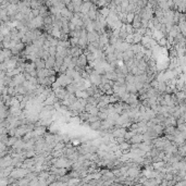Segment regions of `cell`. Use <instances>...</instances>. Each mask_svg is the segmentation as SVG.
<instances>
[{
  "label": "cell",
  "mask_w": 186,
  "mask_h": 186,
  "mask_svg": "<svg viewBox=\"0 0 186 186\" xmlns=\"http://www.w3.org/2000/svg\"><path fill=\"white\" fill-rule=\"evenodd\" d=\"M108 115H109L108 112H99V114H98V117H99L100 120H106V119H108Z\"/></svg>",
  "instance_id": "16"
},
{
  "label": "cell",
  "mask_w": 186,
  "mask_h": 186,
  "mask_svg": "<svg viewBox=\"0 0 186 186\" xmlns=\"http://www.w3.org/2000/svg\"><path fill=\"white\" fill-rule=\"evenodd\" d=\"M135 19V12H128L126 14V21L127 23H132Z\"/></svg>",
  "instance_id": "13"
},
{
  "label": "cell",
  "mask_w": 186,
  "mask_h": 186,
  "mask_svg": "<svg viewBox=\"0 0 186 186\" xmlns=\"http://www.w3.org/2000/svg\"><path fill=\"white\" fill-rule=\"evenodd\" d=\"M91 130H94V131H100V128H101V120H97L96 122H93L91 123V125H89Z\"/></svg>",
  "instance_id": "9"
},
{
  "label": "cell",
  "mask_w": 186,
  "mask_h": 186,
  "mask_svg": "<svg viewBox=\"0 0 186 186\" xmlns=\"http://www.w3.org/2000/svg\"><path fill=\"white\" fill-rule=\"evenodd\" d=\"M101 78H102V75L99 74V73L94 69V71H93V72L91 73V75H89V80H91V84H93V85H96V86H99L100 84H101Z\"/></svg>",
  "instance_id": "1"
},
{
  "label": "cell",
  "mask_w": 186,
  "mask_h": 186,
  "mask_svg": "<svg viewBox=\"0 0 186 186\" xmlns=\"http://www.w3.org/2000/svg\"><path fill=\"white\" fill-rule=\"evenodd\" d=\"M46 62V68L47 69H54L56 64V56H50L47 60H45Z\"/></svg>",
  "instance_id": "5"
},
{
  "label": "cell",
  "mask_w": 186,
  "mask_h": 186,
  "mask_svg": "<svg viewBox=\"0 0 186 186\" xmlns=\"http://www.w3.org/2000/svg\"><path fill=\"white\" fill-rule=\"evenodd\" d=\"M126 89L131 94H137L138 95V91L135 86V83H126Z\"/></svg>",
  "instance_id": "6"
},
{
  "label": "cell",
  "mask_w": 186,
  "mask_h": 186,
  "mask_svg": "<svg viewBox=\"0 0 186 186\" xmlns=\"http://www.w3.org/2000/svg\"><path fill=\"white\" fill-rule=\"evenodd\" d=\"M48 51H49L50 56H56L57 55V46H50Z\"/></svg>",
  "instance_id": "14"
},
{
  "label": "cell",
  "mask_w": 186,
  "mask_h": 186,
  "mask_svg": "<svg viewBox=\"0 0 186 186\" xmlns=\"http://www.w3.org/2000/svg\"><path fill=\"white\" fill-rule=\"evenodd\" d=\"M125 41L132 45V44L134 43V34H128V35H127V37L125 38Z\"/></svg>",
  "instance_id": "15"
},
{
  "label": "cell",
  "mask_w": 186,
  "mask_h": 186,
  "mask_svg": "<svg viewBox=\"0 0 186 186\" xmlns=\"http://www.w3.org/2000/svg\"><path fill=\"white\" fill-rule=\"evenodd\" d=\"M99 12L101 15H104V18H108L110 14V9L106 5V7H102V8H100L99 9Z\"/></svg>",
  "instance_id": "11"
},
{
  "label": "cell",
  "mask_w": 186,
  "mask_h": 186,
  "mask_svg": "<svg viewBox=\"0 0 186 186\" xmlns=\"http://www.w3.org/2000/svg\"><path fill=\"white\" fill-rule=\"evenodd\" d=\"M75 96H76L77 98H84V99H87V98L89 97V95L87 94L86 89H83V91H77L76 93H75Z\"/></svg>",
  "instance_id": "10"
},
{
  "label": "cell",
  "mask_w": 186,
  "mask_h": 186,
  "mask_svg": "<svg viewBox=\"0 0 186 186\" xmlns=\"http://www.w3.org/2000/svg\"><path fill=\"white\" fill-rule=\"evenodd\" d=\"M81 144V141L80 139H75V141H73V145L74 146H77V145H80Z\"/></svg>",
  "instance_id": "18"
},
{
  "label": "cell",
  "mask_w": 186,
  "mask_h": 186,
  "mask_svg": "<svg viewBox=\"0 0 186 186\" xmlns=\"http://www.w3.org/2000/svg\"><path fill=\"white\" fill-rule=\"evenodd\" d=\"M35 64H36V69L37 70H40V69H44L46 68V62L44 59H41V58H37L35 61Z\"/></svg>",
  "instance_id": "8"
},
{
  "label": "cell",
  "mask_w": 186,
  "mask_h": 186,
  "mask_svg": "<svg viewBox=\"0 0 186 186\" xmlns=\"http://www.w3.org/2000/svg\"><path fill=\"white\" fill-rule=\"evenodd\" d=\"M93 3H94V2H91V0H89V1H84L82 7H81V12H82L83 14H87L89 12V10H91Z\"/></svg>",
  "instance_id": "2"
},
{
  "label": "cell",
  "mask_w": 186,
  "mask_h": 186,
  "mask_svg": "<svg viewBox=\"0 0 186 186\" xmlns=\"http://www.w3.org/2000/svg\"><path fill=\"white\" fill-rule=\"evenodd\" d=\"M87 38H88V41H89V43H94V41L99 40L100 35L96 32V31H94V32H88V34H87Z\"/></svg>",
  "instance_id": "4"
},
{
  "label": "cell",
  "mask_w": 186,
  "mask_h": 186,
  "mask_svg": "<svg viewBox=\"0 0 186 186\" xmlns=\"http://www.w3.org/2000/svg\"><path fill=\"white\" fill-rule=\"evenodd\" d=\"M132 25H133V27L136 30V28L141 27V22H138V21H133V22H132Z\"/></svg>",
  "instance_id": "17"
},
{
  "label": "cell",
  "mask_w": 186,
  "mask_h": 186,
  "mask_svg": "<svg viewBox=\"0 0 186 186\" xmlns=\"http://www.w3.org/2000/svg\"><path fill=\"white\" fill-rule=\"evenodd\" d=\"M88 112H89L91 114H93V115H98L99 112H100V110L97 106H91V108L88 110Z\"/></svg>",
  "instance_id": "12"
},
{
  "label": "cell",
  "mask_w": 186,
  "mask_h": 186,
  "mask_svg": "<svg viewBox=\"0 0 186 186\" xmlns=\"http://www.w3.org/2000/svg\"><path fill=\"white\" fill-rule=\"evenodd\" d=\"M128 141H130L131 144H138V143H143V141H144V135L141 134V133H137V134H135V135L132 137Z\"/></svg>",
  "instance_id": "3"
},
{
  "label": "cell",
  "mask_w": 186,
  "mask_h": 186,
  "mask_svg": "<svg viewBox=\"0 0 186 186\" xmlns=\"http://www.w3.org/2000/svg\"><path fill=\"white\" fill-rule=\"evenodd\" d=\"M61 14H62V16H64V18L69 19V20H71V18L73 16V14H74V12H72V11H70V10L65 7V8H63V9L61 10Z\"/></svg>",
  "instance_id": "7"
}]
</instances>
